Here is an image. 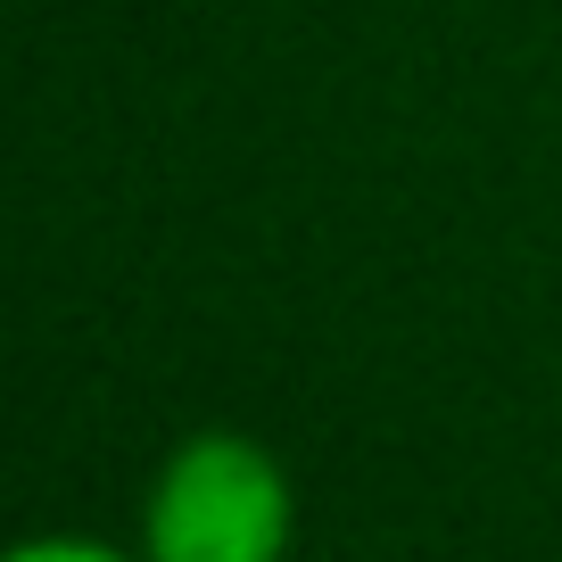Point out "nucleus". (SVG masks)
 Wrapping results in <instances>:
<instances>
[{"label": "nucleus", "mask_w": 562, "mask_h": 562, "mask_svg": "<svg viewBox=\"0 0 562 562\" xmlns=\"http://www.w3.org/2000/svg\"><path fill=\"white\" fill-rule=\"evenodd\" d=\"M149 562H281L290 546V480L240 430H199L166 456L149 513Z\"/></svg>", "instance_id": "obj_1"}, {"label": "nucleus", "mask_w": 562, "mask_h": 562, "mask_svg": "<svg viewBox=\"0 0 562 562\" xmlns=\"http://www.w3.org/2000/svg\"><path fill=\"white\" fill-rule=\"evenodd\" d=\"M9 562H124L116 546H91V538H34V546H18Z\"/></svg>", "instance_id": "obj_2"}]
</instances>
